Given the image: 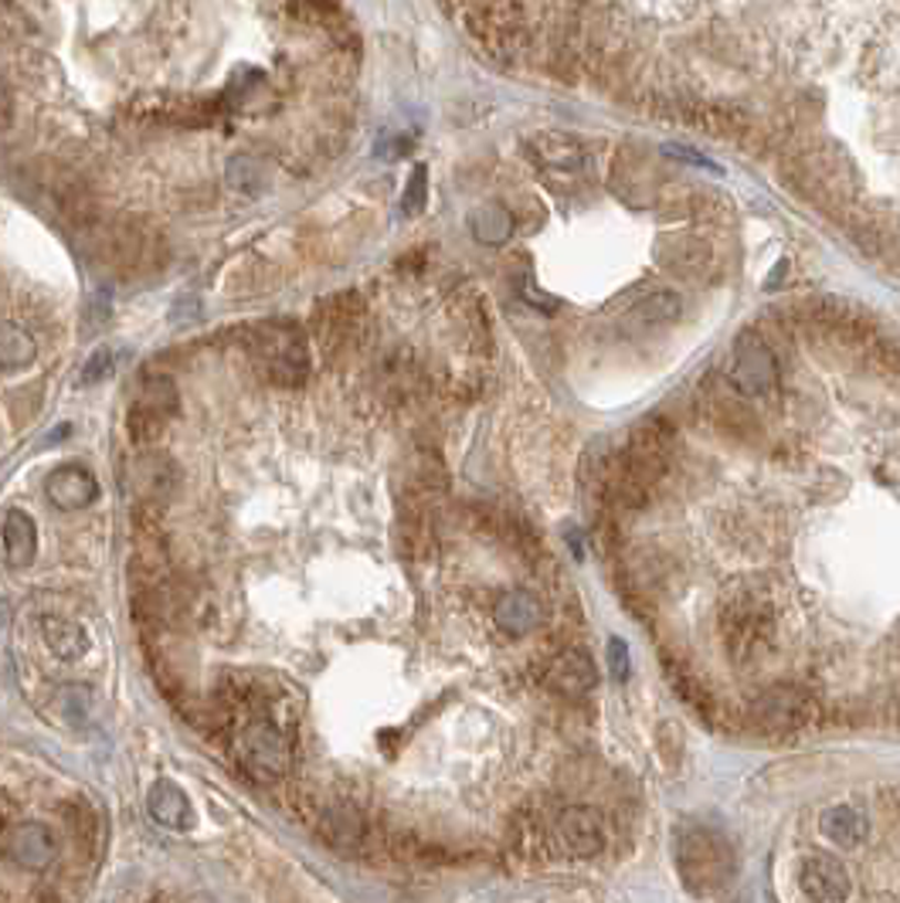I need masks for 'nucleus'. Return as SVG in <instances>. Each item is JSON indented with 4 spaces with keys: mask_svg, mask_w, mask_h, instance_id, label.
<instances>
[{
    "mask_svg": "<svg viewBox=\"0 0 900 903\" xmlns=\"http://www.w3.org/2000/svg\"><path fill=\"white\" fill-rule=\"evenodd\" d=\"M608 672L615 676L618 683L628 680V649H625L622 639H612V642H608Z\"/></svg>",
    "mask_w": 900,
    "mask_h": 903,
    "instance_id": "29",
    "label": "nucleus"
},
{
    "mask_svg": "<svg viewBox=\"0 0 900 903\" xmlns=\"http://www.w3.org/2000/svg\"><path fill=\"white\" fill-rule=\"evenodd\" d=\"M245 347L255 360V368L265 374V381L296 387L309 378V350L306 337L289 320L255 323L245 330Z\"/></svg>",
    "mask_w": 900,
    "mask_h": 903,
    "instance_id": "1",
    "label": "nucleus"
},
{
    "mask_svg": "<svg viewBox=\"0 0 900 903\" xmlns=\"http://www.w3.org/2000/svg\"><path fill=\"white\" fill-rule=\"evenodd\" d=\"M239 764L245 767V775L255 782H279L289 767H293V744L289 737L268 724V720H255L239 734L235 744Z\"/></svg>",
    "mask_w": 900,
    "mask_h": 903,
    "instance_id": "4",
    "label": "nucleus"
},
{
    "mask_svg": "<svg viewBox=\"0 0 900 903\" xmlns=\"http://www.w3.org/2000/svg\"><path fill=\"white\" fill-rule=\"evenodd\" d=\"M133 482H137V489L144 496H163L177 482V472L163 456H144L137 466H133Z\"/></svg>",
    "mask_w": 900,
    "mask_h": 903,
    "instance_id": "22",
    "label": "nucleus"
},
{
    "mask_svg": "<svg viewBox=\"0 0 900 903\" xmlns=\"http://www.w3.org/2000/svg\"><path fill=\"white\" fill-rule=\"evenodd\" d=\"M0 537H4V561L14 571H24L34 554H38V527L24 510H8L4 527H0Z\"/></svg>",
    "mask_w": 900,
    "mask_h": 903,
    "instance_id": "16",
    "label": "nucleus"
},
{
    "mask_svg": "<svg viewBox=\"0 0 900 903\" xmlns=\"http://www.w3.org/2000/svg\"><path fill=\"white\" fill-rule=\"evenodd\" d=\"M819 826H823L826 839H833L843 849H857L867 839V832H870L867 816H864L860 808H853V805H833V808H826Z\"/></svg>",
    "mask_w": 900,
    "mask_h": 903,
    "instance_id": "19",
    "label": "nucleus"
},
{
    "mask_svg": "<svg viewBox=\"0 0 900 903\" xmlns=\"http://www.w3.org/2000/svg\"><path fill=\"white\" fill-rule=\"evenodd\" d=\"M720 628H724V646L734 662H754V656L772 642V602L764 595L761 584L748 581L738 584V592L728 598L724 612H720Z\"/></svg>",
    "mask_w": 900,
    "mask_h": 903,
    "instance_id": "2",
    "label": "nucleus"
},
{
    "mask_svg": "<svg viewBox=\"0 0 900 903\" xmlns=\"http://www.w3.org/2000/svg\"><path fill=\"white\" fill-rule=\"evenodd\" d=\"M224 180H229V188H235V191L258 194L265 184V163L252 153H235L229 160V167H224Z\"/></svg>",
    "mask_w": 900,
    "mask_h": 903,
    "instance_id": "24",
    "label": "nucleus"
},
{
    "mask_svg": "<svg viewBox=\"0 0 900 903\" xmlns=\"http://www.w3.org/2000/svg\"><path fill=\"white\" fill-rule=\"evenodd\" d=\"M425 201H428V170L425 167H415L412 177H409V188H404V198H401V211L415 217L425 211Z\"/></svg>",
    "mask_w": 900,
    "mask_h": 903,
    "instance_id": "28",
    "label": "nucleus"
},
{
    "mask_svg": "<svg viewBox=\"0 0 900 903\" xmlns=\"http://www.w3.org/2000/svg\"><path fill=\"white\" fill-rule=\"evenodd\" d=\"M734 387L744 394H769L775 391L779 371H775V357L772 350L764 347V340L758 333H741L738 337V350H734Z\"/></svg>",
    "mask_w": 900,
    "mask_h": 903,
    "instance_id": "9",
    "label": "nucleus"
},
{
    "mask_svg": "<svg viewBox=\"0 0 900 903\" xmlns=\"http://www.w3.org/2000/svg\"><path fill=\"white\" fill-rule=\"evenodd\" d=\"M677 870L693 893L713 896L734 877V852L720 832L690 826L677 832Z\"/></svg>",
    "mask_w": 900,
    "mask_h": 903,
    "instance_id": "3",
    "label": "nucleus"
},
{
    "mask_svg": "<svg viewBox=\"0 0 900 903\" xmlns=\"http://www.w3.org/2000/svg\"><path fill=\"white\" fill-rule=\"evenodd\" d=\"M530 153L551 177H561V173L574 177L584 167L581 144H574L571 137H564V132H540V137L530 140Z\"/></svg>",
    "mask_w": 900,
    "mask_h": 903,
    "instance_id": "14",
    "label": "nucleus"
},
{
    "mask_svg": "<svg viewBox=\"0 0 900 903\" xmlns=\"http://www.w3.org/2000/svg\"><path fill=\"white\" fill-rule=\"evenodd\" d=\"M49 191L55 194L59 211H62L72 224H78V229H85V224H93V221H96V201H93V194H88V188L82 184V180H75V177L55 180V184H52Z\"/></svg>",
    "mask_w": 900,
    "mask_h": 903,
    "instance_id": "20",
    "label": "nucleus"
},
{
    "mask_svg": "<svg viewBox=\"0 0 900 903\" xmlns=\"http://www.w3.org/2000/svg\"><path fill=\"white\" fill-rule=\"evenodd\" d=\"M816 716V700L798 687H772L754 697L751 703V720L761 731H798L802 724Z\"/></svg>",
    "mask_w": 900,
    "mask_h": 903,
    "instance_id": "7",
    "label": "nucleus"
},
{
    "mask_svg": "<svg viewBox=\"0 0 900 903\" xmlns=\"http://www.w3.org/2000/svg\"><path fill=\"white\" fill-rule=\"evenodd\" d=\"M113 371H116V350H113V347H99L93 357L85 360V368H82V374H78V384H82V387L99 384V381L113 378Z\"/></svg>",
    "mask_w": 900,
    "mask_h": 903,
    "instance_id": "27",
    "label": "nucleus"
},
{
    "mask_svg": "<svg viewBox=\"0 0 900 903\" xmlns=\"http://www.w3.org/2000/svg\"><path fill=\"white\" fill-rule=\"evenodd\" d=\"M41 639H44V646H49L62 662H78L88 649H93L88 631L78 622L62 618V615L41 618Z\"/></svg>",
    "mask_w": 900,
    "mask_h": 903,
    "instance_id": "18",
    "label": "nucleus"
},
{
    "mask_svg": "<svg viewBox=\"0 0 900 903\" xmlns=\"http://www.w3.org/2000/svg\"><path fill=\"white\" fill-rule=\"evenodd\" d=\"M296 8H299V14H306V18H330V14H337V4L333 0H296Z\"/></svg>",
    "mask_w": 900,
    "mask_h": 903,
    "instance_id": "30",
    "label": "nucleus"
},
{
    "mask_svg": "<svg viewBox=\"0 0 900 903\" xmlns=\"http://www.w3.org/2000/svg\"><path fill=\"white\" fill-rule=\"evenodd\" d=\"M798 886L813 903H846L849 877L836 856L816 852L798 863Z\"/></svg>",
    "mask_w": 900,
    "mask_h": 903,
    "instance_id": "11",
    "label": "nucleus"
},
{
    "mask_svg": "<svg viewBox=\"0 0 900 903\" xmlns=\"http://www.w3.org/2000/svg\"><path fill=\"white\" fill-rule=\"evenodd\" d=\"M548 680L558 693L564 697H584L592 693L595 683H599V669L592 662V656L584 649H564L551 659V669H548Z\"/></svg>",
    "mask_w": 900,
    "mask_h": 903,
    "instance_id": "13",
    "label": "nucleus"
},
{
    "mask_svg": "<svg viewBox=\"0 0 900 903\" xmlns=\"http://www.w3.org/2000/svg\"><path fill=\"white\" fill-rule=\"evenodd\" d=\"M59 856V842L49 826L41 822H0V860L28 870V873H44Z\"/></svg>",
    "mask_w": 900,
    "mask_h": 903,
    "instance_id": "6",
    "label": "nucleus"
},
{
    "mask_svg": "<svg viewBox=\"0 0 900 903\" xmlns=\"http://www.w3.org/2000/svg\"><path fill=\"white\" fill-rule=\"evenodd\" d=\"M493 618H497V625L507 636H527V631H533L544 622V605L530 592H507L497 602V608H493Z\"/></svg>",
    "mask_w": 900,
    "mask_h": 903,
    "instance_id": "15",
    "label": "nucleus"
},
{
    "mask_svg": "<svg viewBox=\"0 0 900 903\" xmlns=\"http://www.w3.org/2000/svg\"><path fill=\"white\" fill-rule=\"evenodd\" d=\"M147 811L150 819L163 829H188L191 826V801L184 795V788L173 785V782H157L147 795Z\"/></svg>",
    "mask_w": 900,
    "mask_h": 903,
    "instance_id": "17",
    "label": "nucleus"
},
{
    "mask_svg": "<svg viewBox=\"0 0 900 903\" xmlns=\"http://www.w3.org/2000/svg\"><path fill=\"white\" fill-rule=\"evenodd\" d=\"M34 357H38V347H34V337L24 327H18V323L0 327V368L21 371V368L31 364Z\"/></svg>",
    "mask_w": 900,
    "mask_h": 903,
    "instance_id": "21",
    "label": "nucleus"
},
{
    "mask_svg": "<svg viewBox=\"0 0 900 903\" xmlns=\"http://www.w3.org/2000/svg\"><path fill=\"white\" fill-rule=\"evenodd\" d=\"M8 615H11V612H8V605L0 602V631H4V625H8Z\"/></svg>",
    "mask_w": 900,
    "mask_h": 903,
    "instance_id": "32",
    "label": "nucleus"
},
{
    "mask_svg": "<svg viewBox=\"0 0 900 903\" xmlns=\"http://www.w3.org/2000/svg\"><path fill=\"white\" fill-rule=\"evenodd\" d=\"M14 123V96L11 88L0 82V129H8Z\"/></svg>",
    "mask_w": 900,
    "mask_h": 903,
    "instance_id": "31",
    "label": "nucleus"
},
{
    "mask_svg": "<svg viewBox=\"0 0 900 903\" xmlns=\"http://www.w3.org/2000/svg\"><path fill=\"white\" fill-rule=\"evenodd\" d=\"M636 316L646 323V327H656V323H673L680 316V299L677 293H653L646 296L639 306H636Z\"/></svg>",
    "mask_w": 900,
    "mask_h": 903,
    "instance_id": "26",
    "label": "nucleus"
},
{
    "mask_svg": "<svg viewBox=\"0 0 900 903\" xmlns=\"http://www.w3.org/2000/svg\"><path fill=\"white\" fill-rule=\"evenodd\" d=\"M177 404H180L177 384L170 378H163V374H147L144 384H140V397L129 412V435L137 442L157 438L163 422L170 415H177Z\"/></svg>",
    "mask_w": 900,
    "mask_h": 903,
    "instance_id": "8",
    "label": "nucleus"
},
{
    "mask_svg": "<svg viewBox=\"0 0 900 903\" xmlns=\"http://www.w3.org/2000/svg\"><path fill=\"white\" fill-rule=\"evenodd\" d=\"M44 492H49V503L62 513H75L96 503L99 496V482L96 476L88 472L78 463H65L59 469H52V476L44 479Z\"/></svg>",
    "mask_w": 900,
    "mask_h": 903,
    "instance_id": "12",
    "label": "nucleus"
},
{
    "mask_svg": "<svg viewBox=\"0 0 900 903\" xmlns=\"http://www.w3.org/2000/svg\"><path fill=\"white\" fill-rule=\"evenodd\" d=\"M513 232V217L497 208V204H489V208H479L473 214V235L483 242V245H504Z\"/></svg>",
    "mask_w": 900,
    "mask_h": 903,
    "instance_id": "23",
    "label": "nucleus"
},
{
    "mask_svg": "<svg viewBox=\"0 0 900 903\" xmlns=\"http://www.w3.org/2000/svg\"><path fill=\"white\" fill-rule=\"evenodd\" d=\"M558 839L571 856H599L608 842L602 811L592 805H571L558 816Z\"/></svg>",
    "mask_w": 900,
    "mask_h": 903,
    "instance_id": "10",
    "label": "nucleus"
},
{
    "mask_svg": "<svg viewBox=\"0 0 900 903\" xmlns=\"http://www.w3.org/2000/svg\"><path fill=\"white\" fill-rule=\"evenodd\" d=\"M368 309L357 293H337L313 309V337L327 353H340L347 347L364 343Z\"/></svg>",
    "mask_w": 900,
    "mask_h": 903,
    "instance_id": "5",
    "label": "nucleus"
},
{
    "mask_svg": "<svg viewBox=\"0 0 900 903\" xmlns=\"http://www.w3.org/2000/svg\"><path fill=\"white\" fill-rule=\"evenodd\" d=\"M113 248H116L119 265L126 268V273H133V268H140V265H153V248H157V238H144L137 229H126V232H119V235H116Z\"/></svg>",
    "mask_w": 900,
    "mask_h": 903,
    "instance_id": "25",
    "label": "nucleus"
}]
</instances>
